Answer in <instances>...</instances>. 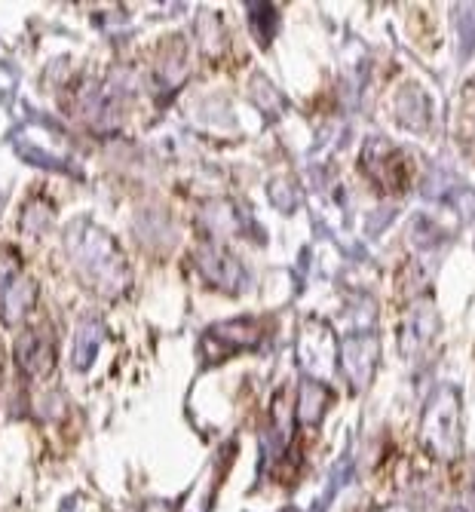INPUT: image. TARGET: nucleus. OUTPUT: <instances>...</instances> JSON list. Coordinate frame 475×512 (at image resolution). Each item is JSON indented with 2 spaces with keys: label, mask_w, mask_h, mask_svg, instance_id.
Wrapping results in <instances>:
<instances>
[{
  "label": "nucleus",
  "mask_w": 475,
  "mask_h": 512,
  "mask_svg": "<svg viewBox=\"0 0 475 512\" xmlns=\"http://www.w3.org/2000/svg\"><path fill=\"white\" fill-rule=\"evenodd\" d=\"M65 243H68V255H71L77 273L86 279V286H92L102 295H120L126 289V283H129L126 261H123L117 243L102 227L80 221L65 237Z\"/></svg>",
  "instance_id": "f257e3e1"
},
{
  "label": "nucleus",
  "mask_w": 475,
  "mask_h": 512,
  "mask_svg": "<svg viewBox=\"0 0 475 512\" xmlns=\"http://www.w3.org/2000/svg\"><path fill=\"white\" fill-rule=\"evenodd\" d=\"M460 427V393L454 387H439L423 405L420 414V445L433 460L454 463L463 448Z\"/></svg>",
  "instance_id": "f03ea898"
},
{
  "label": "nucleus",
  "mask_w": 475,
  "mask_h": 512,
  "mask_svg": "<svg viewBox=\"0 0 475 512\" xmlns=\"http://www.w3.org/2000/svg\"><path fill=\"white\" fill-rule=\"evenodd\" d=\"M359 169L380 194H390V197L405 194L414 181V160L399 145L384 142V138H371L362 148Z\"/></svg>",
  "instance_id": "7ed1b4c3"
},
{
  "label": "nucleus",
  "mask_w": 475,
  "mask_h": 512,
  "mask_svg": "<svg viewBox=\"0 0 475 512\" xmlns=\"http://www.w3.org/2000/svg\"><path fill=\"white\" fill-rule=\"evenodd\" d=\"M338 335L325 319H307L298 335V365L310 381H328L338 368Z\"/></svg>",
  "instance_id": "20e7f679"
},
{
  "label": "nucleus",
  "mask_w": 475,
  "mask_h": 512,
  "mask_svg": "<svg viewBox=\"0 0 475 512\" xmlns=\"http://www.w3.org/2000/svg\"><path fill=\"white\" fill-rule=\"evenodd\" d=\"M267 329L258 316H240L230 322H218L203 335V356L206 362H224L236 353H246L264 341Z\"/></svg>",
  "instance_id": "39448f33"
},
{
  "label": "nucleus",
  "mask_w": 475,
  "mask_h": 512,
  "mask_svg": "<svg viewBox=\"0 0 475 512\" xmlns=\"http://www.w3.org/2000/svg\"><path fill=\"white\" fill-rule=\"evenodd\" d=\"M194 264L200 270V276L206 279V283L218 292H227V295H240L249 283L246 276V267L236 261L227 249L209 243V246H200L194 252Z\"/></svg>",
  "instance_id": "423d86ee"
},
{
  "label": "nucleus",
  "mask_w": 475,
  "mask_h": 512,
  "mask_svg": "<svg viewBox=\"0 0 475 512\" xmlns=\"http://www.w3.org/2000/svg\"><path fill=\"white\" fill-rule=\"evenodd\" d=\"M338 362L347 384L353 390H365L374 381V371L380 362V341L374 335H350L341 341Z\"/></svg>",
  "instance_id": "0eeeda50"
},
{
  "label": "nucleus",
  "mask_w": 475,
  "mask_h": 512,
  "mask_svg": "<svg viewBox=\"0 0 475 512\" xmlns=\"http://www.w3.org/2000/svg\"><path fill=\"white\" fill-rule=\"evenodd\" d=\"M436 335H439V313H436V304L423 295L408 307L399 325V347L405 356H417L436 341Z\"/></svg>",
  "instance_id": "6e6552de"
},
{
  "label": "nucleus",
  "mask_w": 475,
  "mask_h": 512,
  "mask_svg": "<svg viewBox=\"0 0 475 512\" xmlns=\"http://www.w3.org/2000/svg\"><path fill=\"white\" fill-rule=\"evenodd\" d=\"M16 365L28 378H46L56 368V341L43 329H25L16 341Z\"/></svg>",
  "instance_id": "1a4fd4ad"
},
{
  "label": "nucleus",
  "mask_w": 475,
  "mask_h": 512,
  "mask_svg": "<svg viewBox=\"0 0 475 512\" xmlns=\"http://www.w3.org/2000/svg\"><path fill=\"white\" fill-rule=\"evenodd\" d=\"M331 402V393L319 384V381H301L298 387V405H295V417H298V424L304 427H319L322 421V414Z\"/></svg>",
  "instance_id": "9d476101"
},
{
  "label": "nucleus",
  "mask_w": 475,
  "mask_h": 512,
  "mask_svg": "<svg viewBox=\"0 0 475 512\" xmlns=\"http://www.w3.org/2000/svg\"><path fill=\"white\" fill-rule=\"evenodd\" d=\"M37 304V286L28 276H13L7 289H4V319L7 322H19L25 319V313Z\"/></svg>",
  "instance_id": "9b49d317"
},
{
  "label": "nucleus",
  "mask_w": 475,
  "mask_h": 512,
  "mask_svg": "<svg viewBox=\"0 0 475 512\" xmlns=\"http://www.w3.org/2000/svg\"><path fill=\"white\" fill-rule=\"evenodd\" d=\"M99 341H102V325L95 319H83L77 329V344H74V365L77 368H89L95 353H99Z\"/></svg>",
  "instance_id": "f8f14e48"
},
{
  "label": "nucleus",
  "mask_w": 475,
  "mask_h": 512,
  "mask_svg": "<svg viewBox=\"0 0 475 512\" xmlns=\"http://www.w3.org/2000/svg\"><path fill=\"white\" fill-rule=\"evenodd\" d=\"M384 512H408V509H399V506H393V509H384Z\"/></svg>",
  "instance_id": "ddd939ff"
}]
</instances>
